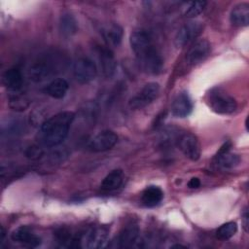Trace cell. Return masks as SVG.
Wrapping results in <instances>:
<instances>
[{"label": "cell", "instance_id": "6da1fadb", "mask_svg": "<svg viewBox=\"0 0 249 249\" xmlns=\"http://www.w3.org/2000/svg\"><path fill=\"white\" fill-rule=\"evenodd\" d=\"M129 43L141 68L149 74H159L163 60L153 44L152 37L145 29H136L130 34Z\"/></svg>", "mask_w": 249, "mask_h": 249}, {"label": "cell", "instance_id": "7a4b0ae2", "mask_svg": "<svg viewBox=\"0 0 249 249\" xmlns=\"http://www.w3.org/2000/svg\"><path fill=\"white\" fill-rule=\"evenodd\" d=\"M74 118L73 112L64 111L44 121L37 135L39 142L48 148L60 145L67 137Z\"/></svg>", "mask_w": 249, "mask_h": 249}, {"label": "cell", "instance_id": "3957f363", "mask_svg": "<svg viewBox=\"0 0 249 249\" xmlns=\"http://www.w3.org/2000/svg\"><path fill=\"white\" fill-rule=\"evenodd\" d=\"M208 104L217 114L229 115L233 113L237 108L235 99L221 89H214L209 93Z\"/></svg>", "mask_w": 249, "mask_h": 249}, {"label": "cell", "instance_id": "277c9868", "mask_svg": "<svg viewBox=\"0 0 249 249\" xmlns=\"http://www.w3.org/2000/svg\"><path fill=\"white\" fill-rule=\"evenodd\" d=\"M159 92L160 85L156 82H150L129 99L128 106L133 110L142 109L150 105L158 97Z\"/></svg>", "mask_w": 249, "mask_h": 249}, {"label": "cell", "instance_id": "5b68a950", "mask_svg": "<svg viewBox=\"0 0 249 249\" xmlns=\"http://www.w3.org/2000/svg\"><path fill=\"white\" fill-rule=\"evenodd\" d=\"M73 75L78 83L88 84L93 81L97 75L96 64L89 57H80L74 62Z\"/></svg>", "mask_w": 249, "mask_h": 249}, {"label": "cell", "instance_id": "8992f818", "mask_svg": "<svg viewBox=\"0 0 249 249\" xmlns=\"http://www.w3.org/2000/svg\"><path fill=\"white\" fill-rule=\"evenodd\" d=\"M108 242V230L103 227L92 228L81 235L80 243L84 248L98 249L106 246Z\"/></svg>", "mask_w": 249, "mask_h": 249}, {"label": "cell", "instance_id": "52a82bcc", "mask_svg": "<svg viewBox=\"0 0 249 249\" xmlns=\"http://www.w3.org/2000/svg\"><path fill=\"white\" fill-rule=\"evenodd\" d=\"M203 24L200 21H190L184 24L176 33L174 42L177 48H183L193 41L202 31Z\"/></svg>", "mask_w": 249, "mask_h": 249}, {"label": "cell", "instance_id": "ba28073f", "mask_svg": "<svg viewBox=\"0 0 249 249\" xmlns=\"http://www.w3.org/2000/svg\"><path fill=\"white\" fill-rule=\"evenodd\" d=\"M118 142V135L112 130H103L94 135L88 143V149L91 152H104L112 149Z\"/></svg>", "mask_w": 249, "mask_h": 249}, {"label": "cell", "instance_id": "9c48e42d", "mask_svg": "<svg viewBox=\"0 0 249 249\" xmlns=\"http://www.w3.org/2000/svg\"><path fill=\"white\" fill-rule=\"evenodd\" d=\"M178 146L182 153L191 160H197L200 158V144L197 137L190 132L182 134L178 139Z\"/></svg>", "mask_w": 249, "mask_h": 249}, {"label": "cell", "instance_id": "30bf717a", "mask_svg": "<svg viewBox=\"0 0 249 249\" xmlns=\"http://www.w3.org/2000/svg\"><path fill=\"white\" fill-rule=\"evenodd\" d=\"M211 45L207 40H198L196 41L189 50L186 62L189 65H196L202 62L210 53Z\"/></svg>", "mask_w": 249, "mask_h": 249}, {"label": "cell", "instance_id": "8fae6325", "mask_svg": "<svg viewBox=\"0 0 249 249\" xmlns=\"http://www.w3.org/2000/svg\"><path fill=\"white\" fill-rule=\"evenodd\" d=\"M231 143H225L217 153L215 157V163L217 166L223 169H231L237 166L240 162L238 155L231 153Z\"/></svg>", "mask_w": 249, "mask_h": 249}, {"label": "cell", "instance_id": "7c38bea8", "mask_svg": "<svg viewBox=\"0 0 249 249\" xmlns=\"http://www.w3.org/2000/svg\"><path fill=\"white\" fill-rule=\"evenodd\" d=\"M193 111V102L186 91L179 92L173 99L171 105V113L178 118H186Z\"/></svg>", "mask_w": 249, "mask_h": 249}, {"label": "cell", "instance_id": "4fadbf2b", "mask_svg": "<svg viewBox=\"0 0 249 249\" xmlns=\"http://www.w3.org/2000/svg\"><path fill=\"white\" fill-rule=\"evenodd\" d=\"M139 229L135 224H129L124 227L116 237V247L126 248L131 247L138 239Z\"/></svg>", "mask_w": 249, "mask_h": 249}, {"label": "cell", "instance_id": "5bb4252c", "mask_svg": "<svg viewBox=\"0 0 249 249\" xmlns=\"http://www.w3.org/2000/svg\"><path fill=\"white\" fill-rule=\"evenodd\" d=\"M11 237L14 241L28 247H37L41 244L40 237L33 233L27 227H19L16 229L12 232Z\"/></svg>", "mask_w": 249, "mask_h": 249}, {"label": "cell", "instance_id": "9a60e30c", "mask_svg": "<svg viewBox=\"0 0 249 249\" xmlns=\"http://www.w3.org/2000/svg\"><path fill=\"white\" fill-rule=\"evenodd\" d=\"M230 21L233 26H247L249 23V4L240 3L235 5L231 11Z\"/></svg>", "mask_w": 249, "mask_h": 249}, {"label": "cell", "instance_id": "2e32d148", "mask_svg": "<svg viewBox=\"0 0 249 249\" xmlns=\"http://www.w3.org/2000/svg\"><path fill=\"white\" fill-rule=\"evenodd\" d=\"M98 59L103 75L107 78H111L116 70V60L112 52L106 48H99Z\"/></svg>", "mask_w": 249, "mask_h": 249}, {"label": "cell", "instance_id": "e0dca14e", "mask_svg": "<svg viewBox=\"0 0 249 249\" xmlns=\"http://www.w3.org/2000/svg\"><path fill=\"white\" fill-rule=\"evenodd\" d=\"M2 83L8 89L18 91L22 86V75L17 68H11L4 72L2 76Z\"/></svg>", "mask_w": 249, "mask_h": 249}, {"label": "cell", "instance_id": "ac0fdd59", "mask_svg": "<svg viewBox=\"0 0 249 249\" xmlns=\"http://www.w3.org/2000/svg\"><path fill=\"white\" fill-rule=\"evenodd\" d=\"M59 31L64 37H71L78 31V21L71 13L66 12L60 16Z\"/></svg>", "mask_w": 249, "mask_h": 249}, {"label": "cell", "instance_id": "d6986e66", "mask_svg": "<svg viewBox=\"0 0 249 249\" xmlns=\"http://www.w3.org/2000/svg\"><path fill=\"white\" fill-rule=\"evenodd\" d=\"M68 88L69 86L66 80L62 78H57L48 84V86L45 89V91L49 96L53 98L61 99L66 95Z\"/></svg>", "mask_w": 249, "mask_h": 249}, {"label": "cell", "instance_id": "ffe728a7", "mask_svg": "<svg viewBox=\"0 0 249 249\" xmlns=\"http://www.w3.org/2000/svg\"><path fill=\"white\" fill-rule=\"evenodd\" d=\"M124 181V173L121 169H114L108 173L101 182V189L105 192H113L119 189Z\"/></svg>", "mask_w": 249, "mask_h": 249}, {"label": "cell", "instance_id": "44dd1931", "mask_svg": "<svg viewBox=\"0 0 249 249\" xmlns=\"http://www.w3.org/2000/svg\"><path fill=\"white\" fill-rule=\"evenodd\" d=\"M162 197L163 193L160 188L157 186H149L142 192L141 200L145 206L154 207L162 200Z\"/></svg>", "mask_w": 249, "mask_h": 249}, {"label": "cell", "instance_id": "7402d4cb", "mask_svg": "<svg viewBox=\"0 0 249 249\" xmlns=\"http://www.w3.org/2000/svg\"><path fill=\"white\" fill-rule=\"evenodd\" d=\"M103 37L109 46L118 47L123 39V28L117 23L107 25L103 29Z\"/></svg>", "mask_w": 249, "mask_h": 249}, {"label": "cell", "instance_id": "603a6c76", "mask_svg": "<svg viewBox=\"0 0 249 249\" xmlns=\"http://www.w3.org/2000/svg\"><path fill=\"white\" fill-rule=\"evenodd\" d=\"M52 73V69L48 64L43 62H37L33 64L29 69V77L34 82H41L47 79Z\"/></svg>", "mask_w": 249, "mask_h": 249}, {"label": "cell", "instance_id": "cb8c5ba5", "mask_svg": "<svg viewBox=\"0 0 249 249\" xmlns=\"http://www.w3.org/2000/svg\"><path fill=\"white\" fill-rule=\"evenodd\" d=\"M237 231V225L235 222H228L223 224L216 231V235L221 240H227L232 237Z\"/></svg>", "mask_w": 249, "mask_h": 249}, {"label": "cell", "instance_id": "d4e9b609", "mask_svg": "<svg viewBox=\"0 0 249 249\" xmlns=\"http://www.w3.org/2000/svg\"><path fill=\"white\" fill-rule=\"evenodd\" d=\"M23 122L18 118H12L8 119L6 123H3L2 124V132L10 134H17L19 133L23 128Z\"/></svg>", "mask_w": 249, "mask_h": 249}, {"label": "cell", "instance_id": "484cf974", "mask_svg": "<svg viewBox=\"0 0 249 249\" xmlns=\"http://www.w3.org/2000/svg\"><path fill=\"white\" fill-rule=\"evenodd\" d=\"M207 2L205 1H195L190 3V5L188 6V8L185 11V17L187 18H195L198 15H200L205 6H206Z\"/></svg>", "mask_w": 249, "mask_h": 249}, {"label": "cell", "instance_id": "4316f807", "mask_svg": "<svg viewBox=\"0 0 249 249\" xmlns=\"http://www.w3.org/2000/svg\"><path fill=\"white\" fill-rule=\"evenodd\" d=\"M10 105L15 110H24L27 107L28 103H27V101L23 97L15 96V97L11 98Z\"/></svg>", "mask_w": 249, "mask_h": 249}, {"label": "cell", "instance_id": "83f0119b", "mask_svg": "<svg viewBox=\"0 0 249 249\" xmlns=\"http://www.w3.org/2000/svg\"><path fill=\"white\" fill-rule=\"evenodd\" d=\"M43 155V151L38 146H31L26 151V156L32 160L39 159Z\"/></svg>", "mask_w": 249, "mask_h": 249}, {"label": "cell", "instance_id": "f1b7e54d", "mask_svg": "<svg viewBox=\"0 0 249 249\" xmlns=\"http://www.w3.org/2000/svg\"><path fill=\"white\" fill-rule=\"evenodd\" d=\"M200 186V181L196 177H193L189 182H188V187L190 189H197Z\"/></svg>", "mask_w": 249, "mask_h": 249}, {"label": "cell", "instance_id": "f546056e", "mask_svg": "<svg viewBox=\"0 0 249 249\" xmlns=\"http://www.w3.org/2000/svg\"><path fill=\"white\" fill-rule=\"evenodd\" d=\"M242 217H243L242 218L243 219V228H244L245 231L247 232L248 231V212H247V209H244Z\"/></svg>", "mask_w": 249, "mask_h": 249}]
</instances>
